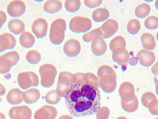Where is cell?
Returning a JSON list of instances; mask_svg holds the SVG:
<instances>
[{"instance_id":"obj_1","label":"cell","mask_w":158,"mask_h":119,"mask_svg":"<svg viewBox=\"0 0 158 119\" xmlns=\"http://www.w3.org/2000/svg\"><path fill=\"white\" fill-rule=\"evenodd\" d=\"M84 73H75L74 84L65 96L68 110L76 117L93 115L100 108V90L83 82Z\"/></svg>"},{"instance_id":"obj_2","label":"cell","mask_w":158,"mask_h":119,"mask_svg":"<svg viewBox=\"0 0 158 119\" xmlns=\"http://www.w3.org/2000/svg\"><path fill=\"white\" fill-rule=\"evenodd\" d=\"M66 22L63 18H57L52 23L50 28L49 39L55 45L61 44L65 38Z\"/></svg>"},{"instance_id":"obj_3","label":"cell","mask_w":158,"mask_h":119,"mask_svg":"<svg viewBox=\"0 0 158 119\" xmlns=\"http://www.w3.org/2000/svg\"><path fill=\"white\" fill-rule=\"evenodd\" d=\"M74 82V74L61 72L59 74L56 91L61 97H65Z\"/></svg>"},{"instance_id":"obj_4","label":"cell","mask_w":158,"mask_h":119,"mask_svg":"<svg viewBox=\"0 0 158 119\" xmlns=\"http://www.w3.org/2000/svg\"><path fill=\"white\" fill-rule=\"evenodd\" d=\"M41 76V84L43 87H51L55 80L57 75V69L55 66L51 64H44L39 69Z\"/></svg>"},{"instance_id":"obj_5","label":"cell","mask_w":158,"mask_h":119,"mask_svg":"<svg viewBox=\"0 0 158 119\" xmlns=\"http://www.w3.org/2000/svg\"><path fill=\"white\" fill-rule=\"evenodd\" d=\"M19 59V54L15 51H11L0 56V73H8L12 66L18 64Z\"/></svg>"},{"instance_id":"obj_6","label":"cell","mask_w":158,"mask_h":119,"mask_svg":"<svg viewBox=\"0 0 158 119\" xmlns=\"http://www.w3.org/2000/svg\"><path fill=\"white\" fill-rule=\"evenodd\" d=\"M70 29L75 33H82L88 31L92 26L91 20L86 17L75 16L70 22Z\"/></svg>"},{"instance_id":"obj_7","label":"cell","mask_w":158,"mask_h":119,"mask_svg":"<svg viewBox=\"0 0 158 119\" xmlns=\"http://www.w3.org/2000/svg\"><path fill=\"white\" fill-rule=\"evenodd\" d=\"M18 83L20 88L27 90L30 87L37 86L39 79L37 74L33 72H23L18 75Z\"/></svg>"},{"instance_id":"obj_8","label":"cell","mask_w":158,"mask_h":119,"mask_svg":"<svg viewBox=\"0 0 158 119\" xmlns=\"http://www.w3.org/2000/svg\"><path fill=\"white\" fill-rule=\"evenodd\" d=\"M116 74L108 73L99 78V85L102 90L107 93L115 91L116 87Z\"/></svg>"},{"instance_id":"obj_9","label":"cell","mask_w":158,"mask_h":119,"mask_svg":"<svg viewBox=\"0 0 158 119\" xmlns=\"http://www.w3.org/2000/svg\"><path fill=\"white\" fill-rule=\"evenodd\" d=\"M9 116L10 119H31L32 112L27 106H16L10 109Z\"/></svg>"},{"instance_id":"obj_10","label":"cell","mask_w":158,"mask_h":119,"mask_svg":"<svg viewBox=\"0 0 158 119\" xmlns=\"http://www.w3.org/2000/svg\"><path fill=\"white\" fill-rule=\"evenodd\" d=\"M26 10V5L22 1H13L7 6V12L10 16L19 18L23 14Z\"/></svg>"},{"instance_id":"obj_11","label":"cell","mask_w":158,"mask_h":119,"mask_svg":"<svg viewBox=\"0 0 158 119\" xmlns=\"http://www.w3.org/2000/svg\"><path fill=\"white\" fill-rule=\"evenodd\" d=\"M103 39L109 38L114 35L118 30L119 25L116 20L109 18L100 27Z\"/></svg>"},{"instance_id":"obj_12","label":"cell","mask_w":158,"mask_h":119,"mask_svg":"<svg viewBox=\"0 0 158 119\" xmlns=\"http://www.w3.org/2000/svg\"><path fill=\"white\" fill-rule=\"evenodd\" d=\"M81 51L79 42L75 39H70L65 42L63 46V51L69 57H75L79 55Z\"/></svg>"},{"instance_id":"obj_13","label":"cell","mask_w":158,"mask_h":119,"mask_svg":"<svg viewBox=\"0 0 158 119\" xmlns=\"http://www.w3.org/2000/svg\"><path fill=\"white\" fill-rule=\"evenodd\" d=\"M57 115L56 108L51 105L43 106L34 113V119H55Z\"/></svg>"},{"instance_id":"obj_14","label":"cell","mask_w":158,"mask_h":119,"mask_svg":"<svg viewBox=\"0 0 158 119\" xmlns=\"http://www.w3.org/2000/svg\"><path fill=\"white\" fill-rule=\"evenodd\" d=\"M119 94L122 101L128 102L132 100L135 96L133 84L129 82L122 83L119 88Z\"/></svg>"},{"instance_id":"obj_15","label":"cell","mask_w":158,"mask_h":119,"mask_svg":"<svg viewBox=\"0 0 158 119\" xmlns=\"http://www.w3.org/2000/svg\"><path fill=\"white\" fill-rule=\"evenodd\" d=\"M48 23L45 19L38 18L33 22L31 30L37 38H42L47 35Z\"/></svg>"},{"instance_id":"obj_16","label":"cell","mask_w":158,"mask_h":119,"mask_svg":"<svg viewBox=\"0 0 158 119\" xmlns=\"http://www.w3.org/2000/svg\"><path fill=\"white\" fill-rule=\"evenodd\" d=\"M137 58L139 61V64L145 67H150L156 60V56L153 51L146 49L139 51L137 55Z\"/></svg>"},{"instance_id":"obj_17","label":"cell","mask_w":158,"mask_h":119,"mask_svg":"<svg viewBox=\"0 0 158 119\" xmlns=\"http://www.w3.org/2000/svg\"><path fill=\"white\" fill-rule=\"evenodd\" d=\"M112 58L115 63L122 65L129 61L130 55L126 48L120 47L112 51Z\"/></svg>"},{"instance_id":"obj_18","label":"cell","mask_w":158,"mask_h":119,"mask_svg":"<svg viewBox=\"0 0 158 119\" xmlns=\"http://www.w3.org/2000/svg\"><path fill=\"white\" fill-rule=\"evenodd\" d=\"M16 44L14 36L9 33L0 35V53L8 49H12Z\"/></svg>"},{"instance_id":"obj_19","label":"cell","mask_w":158,"mask_h":119,"mask_svg":"<svg viewBox=\"0 0 158 119\" xmlns=\"http://www.w3.org/2000/svg\"><path fill=\"white\" fill-rule=\"evenodd\" d=\"M91 49L94 55L101 56L107 51V43L102 37H97L94 38L92 42Z\"/></svg>"},{"instance_id":"obj_20","label":"cell","mask_w":158,"mask_h":119,"mask_svg":"<svg viewBox=\"0 0 158 119\" xmlns=\"http://www.w3.org/2000/svg\"><path fill=\"white\" fill-rule=\"evenodd\" d=\"M23 92L19 88H12L10 90L6 95V101L10 105H19L23 101Z\"/></svg>"},{"instance_id":"obj_21","label":"cell","mask_w":158,"mask_h":119,"mask_svg":"<svg viewBox=\"0 0 158 119\" xmlns=\"http://www.w3.org/2000/svg\"><path fill=\"white\" fill-rule=\"evenodd\" d=\"M40 98V92L35 88H31L23 92V101L27 104H32L37 102Z\"/></svg>"},{"instance_id":"obj_22","label":"cell","mask_w":158,"mask_h":119,"mask_svg":"<svg viewBox=\"0 0 158 119\" xmlns=\"http://www.w3.org/2000/svg\"><path fill=\"white\" fill-rule=\"evenodd\" d=\"M8 27L10 31L15 35L21 34L22 32H24L25 30L24 23L18 18H14L10 20Z\"/></svg>"},{"instance_id":"obj_23","label":"cell","mask_w":158,"mask_h":119,"mask_svg":"<svg viewBox=\"0 0 158 119\" xmlns=\"http://www.w3.org/2000/svg\"><path fill=\"white\" fill-rule=\"evenodd\" d=\"M43 8L48 14H55L62 8V3L58 0H49L44 3Z\"/></svg>"},{"instance_id":"obj_24","label":"cell","mask_w":158,"mask_h":119,"mask_svg":"<svg viewBox=\"0 0 158 119\" xmlns=\"http://www.w3.org/2000/svg\"><path fill=\"white\" fill-rule=\"evenodd\" d=\"M19 42L21 46L24 48L28 49L34 46L35 42V39L31 33L24 31L20 34Z\"/></svg>"},{"instance_id":"obj_25","label":"cell","mask_w":158,"mask_h":119,"mask_svg":"<svg viewBox=\"0 0 158 119\" xmlns=\"http://www.w3.org/2000/svg\"><path fill=\"white\" fill-rule=\"evenodd\" d=\"M141 44L145 49L151 51L156 47V41L155 37L150 33H144L141 37Z\"/></svg>"},{"instance_id":"obj_26","label":"cell","mask_w":158,"mask_h":119,"mask_svg":"<svg viewBox=\"0 0 158 119\" xmlns=\"http://www.w3.org/2000/svg\"><path fill=\"white\" fill-rule=\"evenodd\" d=\"M110 16L108 9L104 8H100L94 10L92 14V18L96 22H102L106 20Z\"/></svg>"},{"instance_id":"obj_27","label":"cell","mask_w":158,"mask_h":119,"mask_svg":"<svg viewBox=\"0 0 158 119\" xmlns=\"http://www.w3.org/2000/svg\"><path fill=\"white\" fill-rule=\"evenodd\" d=\"M121 105L123 109L129 113H133L136 111L139 107V101L137 97L135 96L132 100L128 102L121 100Z\"/></svg>"},{"instance_id":"obj_28","label":"cell","mask_w":158,"mask_h":119,"mask_svg":"<svg viewBox=\"0 0 158 119\" xmlns=\"http://www.w3.org/2000/svg\"><path fill=\"white\" fill-rule=\"evenodd\" d=\"M151 9V6L148 4L142 3L135 8V14L139 18H144L149 14Z\"/></svg>"},{"instance_id":"obj_29","label":"cell","mask_w":158,"mask_h":119,"mask_svg":"<svg viewBox=\"0 0 158 119\" xmlns=\"http://www.w3.org/2000/svg\"><path fill=\"white\" fill-rule=\"evenodd\" d=\"M83 82L85 84L91 85L93 87L96 88H98L100 86L98 78L94 74L91 72L84 73Z\"/></svg>"},{"instance_id":"obj_30","label":"cell","mask_w":158,"mask_h":119,"mask_svg":"<svg viewBox=\"0 0 158 119\" xmlns=\"http://www.w3.org/2000/svg\"><path fill=\"white\" fill-rule=\"evenodd\" d=\"M126 42L125 38L122 36H117L112 39L110 43V49L113 51L118 47H122L126 48Z\"/></svg>"},{"instance_id":"obj_31","label":"cell","mask_w":158,"mask_h":119,"mask_svg":"<svg viewBox=\"0 0 158 119\" xmlns=\"http://www.w3.org/2000/svg\"><path fill=\"white\" fill-rule=\"evenodd\" d=\"M61 98V97L55 90L48 92L45 96V99L47 103L51 105H56L58 104L60 101Z\"/></svg>"},{"instance_id":"obj_32","label":"cell","mask_w":158,"mask_h":119,"mask_svg":"<svg viewBox=\"0 0 158 119\" xmlns=\"http://www.w3.org/2000/svg\"><path fill=\"white\" fill-rule=\"evenodd\" d=\"M26 59L30 64H37L41 61V55L37 51L31 50L26 54Z\"/></svg>"},{"instance_id":"obj_33","label":"cell","mask_w":158,"mask_h":119,"mask_svg":"<svg viewBox=\"0 0 158 119\" xmlns=\"http://www.w3.org/2000/svg\"><path fill=\"white\" fill-rule=\"evenodd\" d=\"M141 29V23L139 20L136 18L130 20L127 26V31L131 35H135L139 32Z\"/></svg>"},{"instance_id":"obj_34","label":"cell","mask_w":158,"mask_h":119,"mask_svg":"<svg viewBox=\"0 0 158 119\" xmlns=\"http://www.w3.org/2000/svg\"><path fill=\"white\" fill-rule=\"evenodd\" d=\"M99 37H102V32L100 28H98L84 34L82 36V39L85 42H90L93 41L94 38Z\"/></svg>"},{"instance_id":"obj_35","label":"cell","mask_w":158,"mask_h":119,"mask_svg":"<svg viewBox=\"0 0 158 119\" xmlns=\"http://www.w3.org/2000/svg\"><path fill=\"white\" fill-rule=\"evenodd\" d=\"M64 6L69 12L74 13L80 8L81 1L79 0H67L65 1Z\"/></svg>"},{"instance_id":"obj_36","label":"cell","mask_w":158,"mask_h":119,"mask_svg":"<svg viewBox=\"0 0 158 119\" xmlns=\"http://www.w3.org/2000/svg\"><path fill=\"white\" fill-rule=\"evenodd\" d=\"M157 100L156 96L152 92H146L143 94L141 96V103L144 107L148 108L150 104L152 102Z\"/></svg>"},{"instance_id":"obj_37","label":"cell","mask_w":158,"mask_h":119,"mask_svg":"<svg viewBox=\"0 0 158 119\" xmlns=\"http://www.w3.org/2000/svg\"><path fill=\"white\" fill-rule=\"evenodd\" d=\"M145 27L148 30H155L158 28V18L155 16H151L144 22Z\"/></svg>"},{"instance_id":"obj_38","label":"cell","mask_w":158,"mask_h":119,"mask_svg":"<svg viewBox=\"0 0 158 119\" xmlns=\"http://www.w3.org/2000/svg\"><path fill=\"white\" fill-rule=\"evenodd\" d=\"M110 114V111L107 106H102L96 112L97 119H108Z\"/></svg>"},{"instance_id":"obj_39","label":"cell","mask_w":158,"mask_h":119,"mask_svg":"<svg viewBox=\"0 0 158 119\" xmlns=\"http://www.w3.org/2000/svg\"><path fill=\"white\" fill-rule=\"evenodd\" d=\"M115 71L108 65H102L98 69V78L108 73H114Z\"/></svg>"},{"instance_id":"obj_40","label":"cell","mask_w":158,"mask_h":119,"mask_svg":"<svg viewBox=\"0 0 158 119\" xmlns=\"http://www.w3.org/2000/svg\"><path fill=\"white\" fill-rule=\"evenodd\" d=\"M102 0H85L84 1V3L85 5L89 8H94L102 4Z\"/></svg>"},{"instance_id":"obj_41","label":"cell","mask_w":158,"mask_h":119,"mask_svg":"<svg viewBox=\"0 0 158 119\" xmlns=\"http://www.w3.org/2000/svg\"><path fill=\"white\" fill-rule=\"evenodd\" d=\"M148 109L150 113L153 115H158V100L152 101L149 105Z\"/></svg>"},{"instance_id":"obj_42","label":"cell","mask_w":158,"mask_h":119,"mask_svg":"<svg viewBox=\"0 0 158 119\" xmlns=\"http://www.w3.org/2000/svg\"><path fill=\"white\" fill-rule=\"evenodd\" d=\"M6 20V15L4 12L0 10V29Z\"/></svg>"},{"instance_id":"obj_43","label":"cell","mask_w":158,"mask_h":119,"mask_svg":"<svg viewBox=\"0 0 158 119\" xmlns=\"http://www.w3.org/2000/svg\"><path fill=\"white\" fill-rule=\"evenodd\" d=\"M151 72L154 75H158V61L151 68Z\"/></svg>"},{"instance_id":"obj_44","label":"cell","mask_w":158,"mask_h":119,"mask_svg":"<svg viewBox=\"0 0 158 119\" xmlns=\"http://www.w3.org/2000/svg\"><path fill=\"white\" fill-rule=\"evenodd\" d=\"M6 92L5 87L0 83V96H3Z\"/></svg>"},{"instance_id":"obj_45","label":"cell","mask_w":158,"mask_h":119,"mask_svg":"<svg viewBox=\"0 0 158 119\" xmlns=\"http://www.w3.org/2000/svg\"><path fill=\"white\" fill-rule=\"evenodd\" d=\"M154 82L155 83V91H156V93L158 96V79L155 76L154 78Z\"/></svg>"},{"instance_id":"obj_46","label":"cell","mask_w":158,"mask_h":119,"mask_svg":"<svg viewBox=\"0 0 158 119\" xmlns=\"http://www.w3.org/2000/svg\"><path fill=\"white\" fill-rule=\"evenodd\" d=\"M58 119H73V117L69 115H64L61 116Z\"/></svg>"},{"instance_id":"obj_47","label":"cell","mask_w":158,"mask_h":119,"mask_svg":"<svg viewBox=\"0 0 158 119\" xmlns=\"http://www.w3.org/2000/svg\"><path fill=\"white\" fill-rule=\"evenodd\" d=\"M0 119H6L5 115L1 112H0Z\"/></svg>"},{"instance_id":"obj_48","label":"cell","mask_w":158,"mask_h":119,"mask_svg":"<svg viewBox=\"0 0 158 119\" xmlns=\"http://www.w3.org/2000/svg\"><path fill=\"white\" fill-rule=\"evenodd\" d=\"M155 7H156V8L157 10H158V0L155 1Z\"/></svg>"},{"instance_id":"obj_49","label":"cell","mask_w":158,"mask_h":119,"mask_svg":"<svg viewBox=\"0 0 158 119\" xmlns=\"http://www.w3.org/2000/svg\"><path fill=\"white\" fill-rule=\"evenodd\" d=\"M116 119H127L125 117H119L118 118H117Z\"/></svg>"},{"instance_id":"obj_50","label":"cell","mask_w":158,"mask_h":119,"mask_svg":"<svg viewBox=\"0 0 158 119\" xmlns=\"http://www.w3.org/2000/svg\"><path fill=\"white\" fill-rule=\"evenodd\" d=\"M156 39H157V41H158V31L157 32V34H156Z\"/></svg>"},{"instance_id":"obj_51","label":"cell","mask_w":158,"mask_h":119,"mask_svg":"<svg viewBox=\"0 0 158 119\" xmlns=\"http://www.w3.org/2000/svg\"><path fill=\"white\" fill-rule=\"evenodd\" d=\"M158 119V117H157V118H156V119Z\"/></svg>"}]
</instances>
